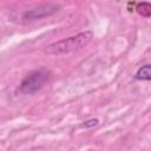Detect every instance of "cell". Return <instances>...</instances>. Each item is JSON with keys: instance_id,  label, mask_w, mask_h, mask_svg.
I'll use <instances>...</instances> for the list:
<instances>
[{"instance_id": "cell-1", "label": "cell", "mask_w": 151, "mask_h": 151, "mask_svg": "<svg viewBox=\"0 0 151 151\" xmlns=\"http://www.w3.org/2000/svg\"><path fill=\"white\" fill-rule=\"evenodd\" d=\"M92 38H93L92 32L85 31V32L78 33L77 35H73V37H70V38H66V39H63L60 41L48 45L45 48V52L48 54H54V55L73 53L76 51L84 48L86 45H88Z\"/></svg>"}, {"instance_id": "cell-4", "label": "cell", "mask_w": 151, "mask_h": 151, "mask_svg": "<svg viewBox=\"0 0 151 151\" xmlns=\"http://www.w3.org/2000/svg\"><path fill=\"white\" fill-rule=\"evenodd\" d=\"M136 11L139 15L142 17H145V18H149L151 17V4L150 2H146V1H143V2H139L136 7Z\"/></svg>"}, {"instance_id": "cell-2", "label": "cell", "mask_w": 151, "mask_h": 151, "mask_svg": "<svg viewBox=\"0 0 151 151\" xmlns=\"http://www.w3.org/2000/svg\"><path fill=\"white\" fill-rule=\"evenodd\" d=\"M47 79V74L40 71H35L29 73L22 81L20 85V91L22 93H34L37 92L39 88H41V86L44 85V83Z\"/></svg>"}, {"instance_id": "cell-5", "label": "cell", "mask_w": 151, "mask_h": 151, "mask_svg": "<svg viewBox=\"0 0 151 151\" xmlns=\"http://www.w3.org/2000/svg\"><path fill=\"white\" fill-rule=\"evenodd\" d=\"M98 124H99V120H98V119H91V120L85 122V123L83 124V126H84V127H90V126H96V125H98Z\"/></svg>"}, {"instance_id": "cell-3", "label": "cell", "mask_w": 151, "mask_h": 151, "mask_svg": "<svg viewBox=\"0 0 151 151\" xmlns=\"http://www.w3.org/2000/svg\"><path fill=\"white\" fill-rule=\"evenodd\" d=\"M136 79L138 80H151V65H144L136 72Z\"/></svg>"}]
</instances>
